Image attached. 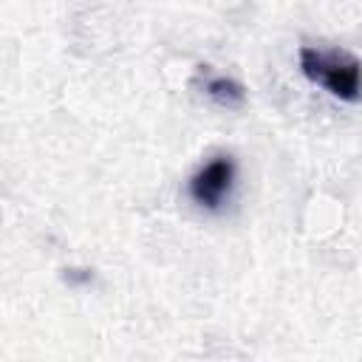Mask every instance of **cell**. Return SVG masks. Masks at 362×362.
I'll list each match as a JSON object with an SVG mask.
<instances>
[{
	"mask_svg": "<svg viewBox=\"0 0 362 362\" xmlns=\"http://www.w3.org/2000/svg\"><path fill=\"white\" fill-rule=\"evenodd\" d=\"M300 71L314 85H322L342 102L362 99V62L345 51H320L311 45L300 48Z\"/></svg>",
	"mask_w": 362,
	"mask_h": 362,
	"instance_id": "obj_1",
	"label": "cell"
},
{
	"mask_svg": "<svg viewBox=\"0 0 362 362\" xmlns=\"http://www.w3.org/2000/svg\"><path fill=\"white\" fill-rule=\"evenodd\" d=\"M232 181H235V161L229 156H218L192 175L189 195L195 198V204H201L206 209H215L229 195Z\"/></svg>",
	"mask_w": 362,
	"mask_h": 362,
	"instance_id": "obj_2",
	"label": "cell"
},
{
	"mask_svg": "<svg viewBox=\"0 0 362 362\" xmlns=\"http://www.w3.org/2000/svg\"><path fill=\"white\" fill-rule=\"evenodd\" d=\"M204 93H206L215 105L229 107V110H235V107H240V105L246 102V88H243L238 79L221 76V74H209V76L204 79Z\"/></svg>",
	"mask_w": 362,
	"mask_h": 362,
	"instance_id": "obj_3",
	"label": "cell"
}]
</instances>
